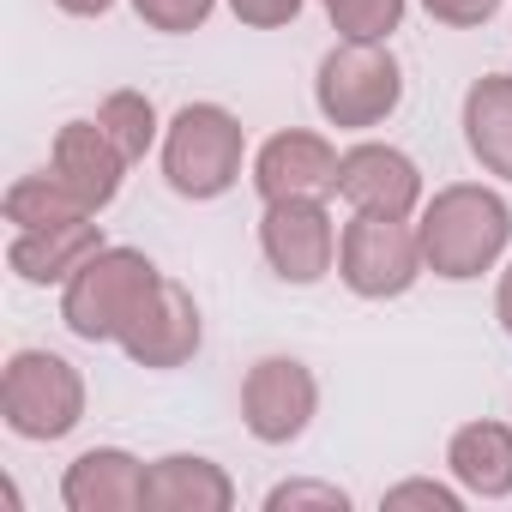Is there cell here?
Listing matches in <instances>:
<instances>
[{"label":"cell","mask_w":512,"mask_h":512,"mask_svg":"<svg viewBox=\"0 0 512 512\" xmlns=\"http://www.w3.org/2000/svg\"><path fill=\"white\" fill-rule=\"evenodd\" d=\"M458 127H464V151L482 175L512 187V73H482L470 79L464 103H458Z\"/></svg>","instance_id":"17"},{"label":"cell","mask_w":512,"mask_h":512,"mask_svg":"<svg viewBox=\"0 0 512 512\" xmlns=\"http://www.w3.org/2000/svg\"><path fill=\"white\" fill-rule=\"evenodd\" d=\"M97 121H103V133L127 151V163H145V157L163 145V115H157V103H151L139 85H115V91L97 103Z\"/></svg>","instance_id":"19"},{"label":"cell","mask_w":512,"mask_h":512,"mask_svg":"<svg viewBox=\"0 0 512 512\" xmlns=\"http://www.w3.org/2000/svg\"><path fill=\"white\" fill-rule=\"evenodd\" d=\"M320 416V374L302 356H260L241 374V428L260 446H296Z\"/></svg>","instance_id":"8"},{"label":"cell","mask_w":512,"mask_h":512,"mask_svg":"<svg viewBox=\"0 0 512 512\" xmlns=\"http://www.w3.org/2000/svg\"><path fill=\"white\" fill-rule=\"evenodd\" d=\"M446 476L470 500H512V422H458L446 440Z\"/></svg>","instance_id":"16"},{"label":"cell","mask_w":512,"mask_h":512,"mask_svg":"<svg viewBox=\"0 0 512 512\" xmlns=\"http://www.w3.org/2000/svg\"><path fill=\"white\" fill-rule=\"evenodd\" d=\"M199 344H205V314H199L193 290L175 284V278H163V284L151 290V302L133 314V326L121 332L115 350H121L133 368L169 374V368H187V362L199 356Z\"/></svg>","instance_id":"11"},{"label":"cell","mask_w":512,"mask_h":512,"mask_svg":"<svg viewBox=\"0 0 512 512\" xmlns=\"http://www.w3.org/2000/svg\"><path fill=\"white\" fill-rule=\"evenodd\" d=\"M338 235L344 223L332 217V199H266L260 205V253L296 290H314L338 272Z\"/></svg>","instance_id":"7"},{"label":"cell","mask_w":512,"mask_h":512,"mask_svg":"<svg viewBox=\"0 0 512 512\" xmlns=\"http://www.w3.org/2000/svg\"><path fill=\"white\" fill-rule=\"evenodd\" d=\"M494 320H500V332L512 338V253L500 260V278H494Z\"/></svg>","instance_id":"26"},{"label":"cell","mask_w":512,"mask_h":512,"mask_svg":"<svg viewBox=\"0 0 512 512\" xmlns=\"http://www.w3.org/2000/svg\"><path fill=\"white\" fill-rule=\"evenodd\" d=\"M223 7H229L235 25H247V31H284V25L302 19L308 0H223Z\"/></svg>","instance_id":"25"},{"label":"cell","mask_w":512,"mask_h":512,"mask_svg":"<svg viewBox=\"0 0 512 512\" xmlns=\"http://www.w3.org/2000/svg\"><path fill=\"white\" fill-rule=\"evenodd\" d=\"M422 266L440 284H476L512 253V199L494 181H452L416 211Z\"/></svg>","instance_id":"1"},{"label":"cell","mask_w":512,"mask_h":512,"mask_svg":"<svg viewBox=\"0 0 512 512\" xmlns=\"http://www.w3.org/2000/svg\"><path fill=\"white\" fill-rule=\"evenodd\" d=\"M49 169L79 193V205L85 211H109L115 199H121V181H127V151L103 133V121L97 115H79V121H61V133H55V145H49Z\"/></svg>","instance_id":"12"},{"label":"cell","mask_w":512,"mask_h":512,"mask_svg":"<svg viewBox=\"0 0 512 512\" xmlns=\"http://www.w3.org/2000/svg\"><path fill=\"white\" fill-rule=\"evenodd\" d=\"M428 278L422 266V235L416 217L386 211H350L338 235V284L356 302H398Z\"/></svg>","instance_id":"6"},{"label":"cell","mask_w":512,"mask_h":512,"mask_svg":"<svg viewBox=\"0 0 512 512\" xmlns=\"http://www.w3.org/2000/svg\"><path fill=\"white\" fill-rule=\"evenodd\" d=\"M67 512H145V458L127 446H85L61 470Z\"/></svg>","instance_id":"14"},{"label":"cell","mask_w":512,"mask_h":512,"mask_svg":"<svg viewBox=\"0 0 512 512\" xmlns=\"http://www.w3.org/2000/svg\"><path fill=\"white\" fill-rule=\"evenodd\" d=\"M464 488L458 482H440V476H404V482H392L386 494H380V512H464Z\"/></svg>","instance_id":"23"},{"label":"cell","mask_w":512,"mask_h":512,"mask_svg":"<svg viewBox=\"0 0 512 512\" xmlns=\"http://www.w3.org/2000/svg\"><path fill=\"white\" fill-rule=\"evenodd\" d=\"M97 247H103V223L97 217H67V223H43V229H13L7 266L31 290H61Z\"/></svg>","instance_id":"13"},{"label":"cell","mask_w":512,"mask_h":512,"mask_svg":"<svg viewBox=\"0 0 512 512\" xmlns=\"http://www.w3.org/2000/svg\"><path fill=\"white\" fill-rule=\"evenodd\" d=\"M127 7H133V19H139L145 31H157V37H193V31L211 25V13L223 7V0H127Z\"/></svg>","instance_id":"22"},{"label":"cell","mask_w":512,"mask_h":512,"mask_svg":"<svg viewBox=\"0 0 512 512\" xmlns=\"http://www.w3.org/2000/svg\"><path fill=\"white\" fill-rule=\"evenodd\" d=\"M85 404H91L85 374L61 350L25 344V350L7 356V368H0V422H7L13 440L55 446L85 422Z\"/></svg>","instance_id":"4"},{"label":"cell","mask_w":512,"mask_h":512,"mask_svg":"<svg viewBox=\"0 0 512 512\" xmlns=\"http://www.w3.org/2000/svg\"><path fill=\"white\" fill-rule=\"evenodd\" d=\"M55 13H67V19H103V13H115V0H55Z\"/></svg>","instance_id":"27"},{"label":"cell","mask_w":512,"mask_h":512,"mask_svg":"<svg viewBox=\"0 0 512 512\" xmlns=\"http://www.w3.org/2000/svg\"><path fill=\"white\" fill-rule=\"evenodd\" d=\"M0 217L13 229H43V223H67V217H97L79 205V193L55 175V169H37V175H19L7 193H0Z\"/></svg>","instance_id":"18"},{"label":"cell","mask_w":512,"mask_h":512,"mask_svg":"<svg viewBox=\"0 0 512 512\" xmlns=\"http://www.w3.org/2000/svg\"><path fill=\"white\" fill-rule=\"evenodd\" d=\"M338 145L314 127H284L272 133L247 163V181L253 193L266 199H338Z\"/></svg>","instance_id":"9"},{"label":"cell","mask_w":512,"mask_h":512,"mask_svg":"<svg viewBox=\"0 0 512 512\" xmlns=\"http://www.w3.org/2000/svg\"><path fill=\"white\" fill-rule=\"evenodd\" d=\"M169 272H157V260L145 247H121L103 241L91 260L61 284V326L79 344H121V332L133 326V314L151 302V290Z\"/></svg>","instance_id":"3"},{"label":"cell","mask_w":512,"mask_h":512,"mask_svg":"<svg viewBox=\"0 0 512 512\" xmlns=\"http://www.w3.org/2000/svg\"><path fill=\"white\" fill-rule=\"evenodd\" d=\"M235 476L205 452L145 458V512H229Z\"/></svg>","instance_id":"15"},{"label":"cell","mask_w":512,"mask_h":512,"mask_svg":"<svg viewBox=\"0 0 512 512\" xmlns=\"http://www.w3.org/2000/svg\"><path fill=\"white\" fill-rule=\"evenodd\" d=\"M338 199H344L350 211L416 217L422 199H428V181H422V163H416L404 145L356 139V145L338 157Z\"/></svg>","instance_id":"10"},{"label":"cell","mask_w":512,"mask_h":512,"mask_svg":"<svg viewBox=\"0 0 512 512\" xmlns=\"http://www.w3.org/2000/svg\"><path fill=\"white\" fill-rule=\"evenodd\" d=\"M416 7L434 19V25H446V31H482L506 0H416Z\"/></svg>","instance_id":"24"},{"label":"cell","mask_w":512,"mask_h":512,"mask_svg":"<svg viewBox=\"0 0 512 512\" xmlns=\"http://www.w3.org/2000/svg\"><path fill=\"white\" fill-rule=\"evenodd\" d=\"M260 506H266V512H350L356 500H350V488H338V482H320V476H284V482L266 488Z\"/></svg>","instance_id":"21"},{"label":"cell","mask_w":512,"mask_h":512,"mask_svg":"<svg viewBox=\"0 0 512 512\" xmlns=\"http://www.w3.org/2000/svg\"><path fill=\"white\" fill-rule=\"evenodd\" d=\"M314 109L338 133H374L404 109V61L392 43H332L314 67Z\"/></svg>","instance_id":"5"},{"label":"cell","mask_w":512,"mask_h":512,"mask_svg":"<svg viewBox=\"0 0 512 512\" xmlns=\"http://www.w3.org/2000/svg\"><path fill=\"white\" fill-rule=\"evenodd\" d=\"M247 163H253V151H247V127H241L235 109H223V103H181L163 121L157 169H163L175 199L211 205V199L235 193Z\"/></svg>","instance_id":"2"},{"label":"cell","mask_w":512,"mask_h":512,"mask_svg":"<svg viewBox=\"0 0 512 512\" xmlns=\"http://www.w3.org/2000/svg\"><path fill=\"white\" fill-rule=\"evenodd\" d=\"M320 7L344 43H392L404 31L410 0H320Z\"/></svg>","instance_id":"20"}]
</instances>
